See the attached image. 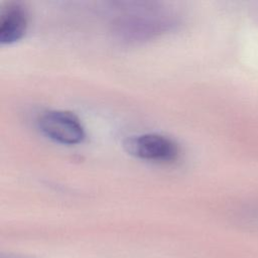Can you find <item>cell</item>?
Wrapping results in <instances>:
<instances>
[{"label": "cell", "mask_w": 258, "mask_h": 258, "mask_svg": "<svg viewBox=\"0 0 258 258\" xmlns=\"http://www.w3.org/2000/svg\"><path fill=\"white\" fill-rule=\"evenodd\" d=\"M124 147L136 158L158 163L173 162L180 154L179 146L173 139L158 133L131 136L125 141Z\"/></svg>", "instance_id": "1"}, {"label": "cell", "mask_w": 258, "mask_h": 258, "mask_svg": "<svg viewBox=\"0 0 258 258\" xmlns=\"http://www.w3.org/2000/svg\"><path fill=\"white\" fill-rule=\"evenodd\" d=\"M37 125L48 139L64 145L82 143L86 137L85 128L80 119L66 110L43 112L37 119Z\"/></svg>", "instance_id": "2"}, {"label": "cell", "mask_w": 258, "mask_h": 258, "mask_svg": "<svg viewBox=\"0 0 258 258\" xmlns=\"http://www.w3.org/2000/svg\"><path fill=\"white\" fill-rule=\"evenodd\" d=\"M28 27V13L19 2H8L0 9V43L12 44L20 40Z\"/></svg>", "instance_id": "3"}, {"label": "cell", "mask_w": 258, "mask_h": 258, "mask_svg": "<svg viewBox=\"0 0 258 258\" xmlns=\"http://www.w3.org/2000/svg\"><path fill=\"white\" fill-rule=\"evenodd\" d=\"M1 258H27V257L19 256V255H8V256H2Z\"/></svg>", "instance_id": "4"}]
</instances>
